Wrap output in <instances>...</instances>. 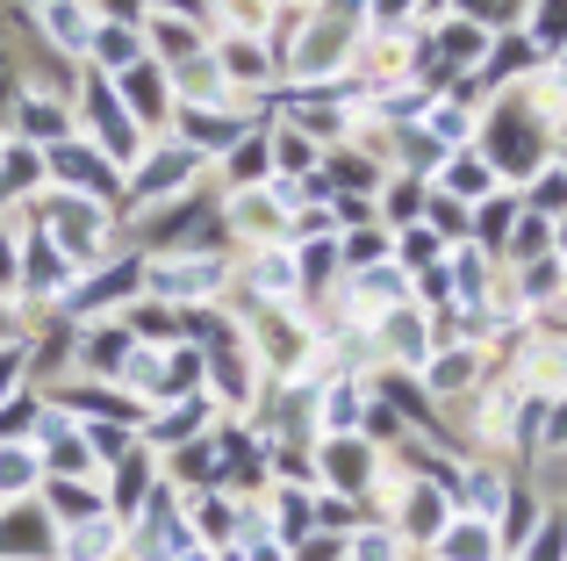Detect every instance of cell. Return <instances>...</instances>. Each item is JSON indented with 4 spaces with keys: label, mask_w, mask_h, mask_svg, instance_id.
I'll list each match as a JSON object with an SVG mask.
<instances>
[{
    "label": "cell",
    "mask_w": 567,
    "mask_h": 561,
    "mask_svg": "<svg viewBox=\"0 0 567 561\" xmlns=\"http://www.w3.org/2000/svg\"><path fill=\"white\" fill-rule=\"evenodd\" d=\"M439 554L445 561H496V540H488V526H445Z\"/></svg>",
    "instance_id": "cell-1"
},
{
    "label": "cell",
    "mask_w": 567,
    "mask_h": 561,
    "mask_svg": "<svg viewBox=\"0 0 567 561\" xmlns=\"http://www.w3.org/2000/svg\"><path fill=\"white\" fill-rule=\"evenodd\" d=\"M109 548H123V533H115V526L109 519H80V533H72V561H101V554H109Z\"/></svg>",
    "instance_id": "cell-2"
},
{
    "label": "cell",
    "mask_w": 567,
    "mask_h": 561,
    "mask_svg": "<svg viewBox=\"0 0 567 561\" xmlns=\"http://www.w3.org/2000/svg\"><path fill=\"white\" fill-rule=\"evenodd\" d=\"M144 482H152V476H144V461L123 447V476H115V519H137V504H144Z\"/></svg>",
    "instance_id": "cell-3"
},
{
    "label": "cell",
    "mask_w": 567,
    "mask_h": 561,
    "mask_svg": "<svg viewBox=\"0 0 567 561\" xmlns=\"http://www.w3.org/2000/svg\"><path fill=\"white\" fill-rule=\"evenodd\" d=\"M51 511H58L65 526H80V519H101V497L80 490V482H51Z\"/></svg>",
    "instance_id": "cell-4"
},
{
    "label": "cell",
    "mask_w": 567,
    "mask_h": 561,
    "mask_svg": "<svg viewBox=\"0 0 567 561\" xmlns=\"http://www.w3.org/2000/svg\"><path fill=\"white\" fill-rule=\"evenodd\" d=\"M323 453H331V476L346 482V490H360V482H367V447H360V439H331Z\"/></svg>",
    "instance_id": "cell-5"
},
{
    "label": "cell",
    "mask_w": 567,
    "mask_h": 561,
    "mask_svg": "<svg viewBox=\"0 0 567 561\" xmlns=\"http://www.w3.org/2000/svg\"><path fill=\"white\" fill-rule=\"evenodd\" d=\"M51 231H58V245H94V210H86V202H65V210L51 216Z\"/></svg>",
    "instance_id": "cell-6"
},
{
    "label": "cell",
    "mask_w": 567,
    "mask_h": 561,
    "mask_svg": "<svg viewBox=\"0 0 567 561\" xmlns=\"http://www.w3.org/2000/svg\"><path fill=\"white\" fill-rule=\"evenodd\" d=\"M173 181H187V152H158L152 166L137 173V187H144V195H158V187H173Z\"/></svg>",
    "instance_id": "cell-7"
},
{
    "label": "cell",
    "mask_w": 567,
    "mask_h": 561,
    "mask_svg": "<svg viewBox=\"0 0 567 561\" xmlns=\"http://www.w3.org/2000/svg\"><path fill=\"white\" fill-rule=\"evenodd\" d=\"M402 511H410V519H402V533H416V540L439 533V497H431V490H410V504H402Z\"/></svg>",
    "instance_id": "cell-8"
},
{
    "label": "cell",
    "mask_w": 567,
    "mask_h": 561,
    "mask_svg": "<svg viewBox=\"0 0 567 561\" xmlns=\"http://www.w3.org/2000/svg\"><path fill=\"white\" fill-rule=\"evenodd\" d=\"M29 482H37V468L22 453H0V490H29Z\"/></svg>",
    "instance_id": "cell-9"
},
{
    "label": "cell",
    "mask_w": 567,
    "mask_h": 561,
    "mask_svg": "<svg viewBox=\"0 0 567 561\" xmlns=\"http://www.w3.org/2000/svg\"><path fill=\"white\" fill-rule=\"evenodd\" d=\"M302 526H309V504H302V497H280V533H302Z\"/></svg>",
    "instance_id": "cell-10"
},
{
    "label": "cell",
    "mask_w": 567,
    "mask_h": 561,
    "mask_svg": "<svg viewBox=\"0 0 567 561\" xmlns=\"http://www.w3.org/2000/svg\"><path fill=\"white\" fill-rule=\"evenodd\" d=\"M352 561H395V540H360Z\"/></svg>",
    "instance_id": "cell-11"
},
{
    "label": "cell",
    "mask_w": 567,
    "mask_h": 561,
    "mask_svg": "<svg viewBox=\"0 0 567 561\" xmlns=\"http://www.w3.org/2000/svg\"><path fill=\"white\" fill-rule=\"evenodd\" d=\"M338 554H346L338 540H309V548H302V561H338Z\"/></svg>",
    "instance_id": "cell-12"
}]
</instances>
